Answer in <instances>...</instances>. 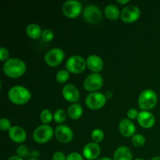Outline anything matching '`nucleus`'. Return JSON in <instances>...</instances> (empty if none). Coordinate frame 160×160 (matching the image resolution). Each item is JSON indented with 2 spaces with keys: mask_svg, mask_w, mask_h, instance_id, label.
<instances>
[{
  "mask_svg": "<svg viewBox=\"0 0 160 160\" xmlns=\"http://www.w3.org/2000/svg\"><path fill=\"white\" fill-rule=\"evenodd\" d=\"M119 3H122V4H124V3L129 2V0H117Z\"/></svg>",
  "mask_w": 160,
  "mask_h": 160,
  "instance_id": "obj_37",
  "label": "nucleus"
},
{
  "mask_svg": "<svg viewBox=\"0 0 160 160\" xmlns=\"http://www.w3.org/2000/svg\"><path fill=\"white\" fill-rule=\"evenodd\" d=\"M83 156L88 160H94L99 156L101 148L96 142H89L83 148Z\"/></svg>",
  "mask_w": 160,
  "mask_h": 160,
  "instance_id": "obj_14",
  "label": "nucleus"
},
{
  "mask_svg": "<svg viewBox=\"0 0 160 160\" xmlns=\"http://www.w3.org/2000/svg\"><path fill=\"white\" fill-rule=\"evenodd\" d=\"M103 78L99 73H92L85 78L84 87L88 92H95L102 87Z\"/></svg>",
  "mask_w": 160,
  "mask_h": 160,
  "instance_id": "obj_8",
  "label": "nucleus"
},
{
  "mask_svg": "<svg viewBox=\"0 0 160 160\" xmlns=\"http://www.w3.org/2000/svg\"><path fill=\"white\" fill-rule=\"evenodd\" d=\"M40 118L42 123L44 124H48L50 122H52L53 119V116L52 114V112L49 109H43L40 114Z\"/></svg>",
  "mask_w": 160,
  "mask_h": 160,
  "instance_id": "obj_23",
  "label": "nucleus"
},
{
  "mask_svg": "<svg viewBox=\"0 0 160 160\" xmlns=\"http://www.w3.org/2000/svg\"><path fill=\"white\" fill-rule=\"evenodd\" d=\"M97 160H112V159H110V158H109V157H102V158H100V159H98Z\"/></svg>",
  "mask_w": 160,
  "mask_h": 160,
  "instance_id": "obj_38",
  "label": "nucleus"
},
{
  "mask_svg": "<svg viewBox=\"0 0 160 160\" xmlns=\"http://www.w3.org/2000/svg\"><path fill=\"white\" fill-rule=\"evenodd\" d=\"M62 94L64 98L70 102H78L80 98V92L77 86L73 84H66L62 90Z\"/></svg>",
  "mask_w": 160,
  "mask_h": 160,
  "instance_id": "obj_13",
  "label": "nucleus"
},
{
  "mask_svg": "<svg viewBox=\"0 0 160 160\" xmlns=\"http://www.w3.org/2000/svg\"><path fill=\"white\" fill-rule=\"evenodd\" d=\"M12 128L10 120H8L7 118H2L0 120V128L2 131H9Z\"/></svg>",
  "mask_w": 160,
  "mask_h": 160,
  "instance_id": "obj_29",
  "label": "nucleus"
},
{
  "mask_svg": "<svg viewBox=\"0 0 160 160\" xmlns=\"http://www.w3.org/2000/svg\"><path fill=\"white\" fill-rule=\"evenodd\" d=\"M86 63H87L88 67L92 71H93L94 73L101 71L103 68V66H104V63H103V61L102 59V58L95 54L90 55L87 58V59H86Z\"/></svg>",
  "mask_w": 160,
  "mask_h": 160,
  "instance_id": "obj_17",
  "label": "nucleus"
},
{
  "mask_svg": "<svg viewBox=\"0 0 160 160\" xmlns=\"http://www.w3.org/2000/svg\"><path fill=\"white\" fill-rule=\"evenodd\" d=\"M86 60L78 55L71 56L66 62V67L67 70L71 73H79L84 71L86 68Z\"/></svg>",
  "mask_w": 160,
  "mask_h": 160,
  "instance_id": "obj_5",
  "label": "nucleus"
},
{
  "mask_svg": "<svg viewBox=\"0 0 160 160\" xmlns=\"http://www.w3.org/2000/svg\"><path fill=\"white\" fill-rule=\"evenodd\" d=\"M28 147L27 146H25V145H20L17 147V156L23 158V157H25V156H28Z\"/></svg>",
  "mask_w": 160,
  "mask_h": 160,
  "instance_id": "obj_30",
  "label": "nucleus"
},
{
  "mask_svg": "<svg viewBox=\"0 0 160 160\" xmlns=\"http://www.w3.org/2000/svg\"><path fill=\"white\" fill-rule=\"evenodd\" d=\"M106 102V97L102 92H92L85 98V104L92 109H98L103 107Z\"/></svg>",
  "mask_w": 160,
  "mask_h": 160,
  "instance_id": "obj_6",
  "label": "nucleus"
},
{
  "mask_svg": "<svg viewBox=\"0 0 160 160\" xmlns=\"http://www.w3.org/2000/svg\"><path fill=\"white\" fill-rule=\"evenodd\" d=\"M127 114H128V117H129L130 119H131V120H134V119L138 118L139 112H138L137 109H134V108H131V109H128Z\"/></svg>",
  "mask_w": 160,
  "mask_h": 160,
  "instance_id": "obj_33",
  "label": "nucleus"
},
{
  "mask_svg": "<svg viewBox=\"0 0 160 160\" xmlns=\"http://www.w3.org/2000/svg\"><path fill=\"white\" fill-rule=\"evenodd\" d=\"M67 160H84V159L80 153L71 152L67 156Z\"/></svg>",
  "mask_w": 160,
  "mask_h": 160,
  "instance_id": "obj_32",
  "label": "nucleus"
},
{
  "mask_svg": "<svg viewBox=\"0 0 160 160\" xmlns=\"http://www.w3.org/2000/svg\"><path fill=\"white\" fill-rule=\"evenodd\" d=\"M9 136L11 140L17 143H22L27 138L26 131L19 126H12L9 131Z\"/></svg>",
  "mask_w": 160,
  "mask_h": 160,
  "instance_id": "obj_18",
  "label": "nucleus"
},
{
  "mask_svg": "<svg viewBox=\"0 0 160 160\" xmlns=\"http://www.w3.org/2000/svg\"><path fill=\"white\" fill-rule=\"evenodd\" d=\"M54 134L52 128L49 125L42 124L34 129L33 132V138L39 144H44L52 139Z\"/></svg>",
  "mask_w": 160,
  "mask_h": 160,
  "instance_id": "obj_4",
  "label": "nucleus"
},
{
  "mask_svg": "<svg viewBox=\"0 0 160 160\" xmlns=\"http://www.w3.org/2000/svg\"><path fill=\"white\" fill-rule=\"evenodd\" d=\"M9 52L8 49L5 47H1L0 48V60L4 61L7 60L8 57H9Z\"/></svg>",
  "mask_w": 160,
  "mask_h": 160,
  "instance_id": "obj_31",
  "label": "nucleus"
},
{
  "mask_svg": "<svg viewBox=\"0 0 160 160\" xmlns=\"http://www.w3.org/2000/svg\"><path fill=\"white\" fill-rule=\"evenodd\" d=\"M91 137H92V140L97 143V142H99L103 140V138H104V132H103L102 130L97 128V129L92 131V134H91Z\"/></svg>",
  "mask_w": 160,
  "mask_h": 160,
  "instance_id": "obj_26",
  "label": "nucleus"
},
{
  "mask_svg": "<svg viewBox=\"0 0 160 160\" xmlns=\"http://www.w3.org/2000/svg\"><path fill=\"white\" fill-rule=\"evenodd\" d=\"M8 97L12 102L17 105H23L31 98V93L27 88L21 85H15L10 88Z\"/></svg>",
  "mask_w": 160,
  "mask_h": 160,
  "instance_id": "obj_2",
  "label": "nucleus"
},
{
  "mask_svg": "<svg viewBox=\"0 0 160 160\" xmlns=\"http://www.w3.org/2000/svg\"><path fill=\"white\" fill-rule=\"evenodd\" d=\"M27 70L26 63L18 58L8 59L3 65V71L6 76L16 78L22 76Z\"/></svg>",
  "mask_w": 160,
  "mask_h": 160,
  "instance_id": "obj_1",
  "label": "nucleus"
},
{
  "mask_svg": "<svg viewBox=\"0 0 160 160\" xmlns=\"http://www.w3.org/2000/svg\"><path fill=\"white\" fill-rule=\"evenodd\" d=\"M157 95L152 89H145L142 91L138 96V105L143 110H149L153 109L157 103Z\"/></svg>",
  "mask_w": 160,
  "mask_h": 160,
  "instance_id": "obj_3",
  "label": "nucleus"
},
{
  "mask_svg": "<svg viewBox=\"0 0 160 160\" xmlns=\"http://www.w3.org/2000/svg\"><path fill=\"white\" fill-rule=\"evenodd\" d=\"M7 160H23V158L20 157V156H10V157H9Z\"/></svg>",
  "mask_w": 160,
  "mask_h": 160,
  "instance_id": "obj_35",
  "label": "nucleus"
},
{
  "mask_svg": "<svg viewBox=\"0 0 160 160\" xmlns=\"http://www.w3.org/2000/svg\"><path fill=\"white\" fill-rule=\"evenodd\" d=\"M121 12L116 5L109 4L105 7V14L109 20H117Z\"/></svg>",
  "mask_w": 160,
  "mask_h": 160,
  "instance_id": "obj_22",
  "label": "nucleus"
},
{
  "mask_svg": "<svg viewBox=\"0 0 160 160\" xmlns=\"http://www.w3.org/2000/svg\"><path fill=\"white\" fill-rule=\"evenodd\" d=\"M56 138L62 143H69L73 138V132L70 128L67 125H58L55 130Z\"/></svg>",
  "mask_w": 160,
  "mask_h": 160,
  "instance_id": "obj_12",
  "label": "nucleus"
},
{
  "mask_svg": "<svg viewBox=\"0 0 160 160\" xmlns=\"http://www.w3.org/2000/svg\"><path fill=\"white\" fill-rule=\"evenodd\" d=\"M132 152L127 146H120L116 149L113 160H132Z\"/></svg>",
  "mask_w": 160,
  "mask_h": 160,
  "instance_id": "obj_19",
  "label": "nucleus"
},
{
  "mask_svg": "<svg viewBox=\"0 0 160 160\" xmlns=\"http://www.w3.org/2000/svg\"><path fill=\"white\" fill-rule=\"evenodd\" d=\"M134 160H145V159H142V158H137V159H135Z\"/></svg>",
  "mask_w": 160,
  "mask_h": 160,
  "instance_id": "obj_40",
  "label": "nucleus"
},
{
  "mask_svg": "<svg viewBox=\"0 0 160 160\" xmlns=\"http://www.w3.org/2000/svg\"><path fill=\"white\" fill-rule=\"evenodd\" d=\"M28 160H39V159H36V158H31V159H29Z\"/></svg>",
  "mask_w": 160,
  "mask_h": 160,
  "instance_id": "obj_41",
  "label": "nucleus"
},
{
  "mask_svg": "<svg viewBox=\"0 0 160 160\" xmlns=\"http://www.w3.org/2000/svg\"><path fill=\"white\" fill-rule=\"evenodd\" d=\"M145 138L142 134H134L132 137V144L136 147H142L145 145Z\"/></svg>",
  "mask_w": 160,
  "mask_h": 160,
  "instance_id": "obj_27",
  "label": "nucleus"
},
{
  "mask_svg": "<svg viewBox=\"0 0 160 160\" xmlns=\"http://www.w3.org/2000/svg\"><path fill=\"white\" fill-rule=\"evenodd\" d=\"M64 52L60 48H53L50 49L45 56V61L48 65L56 67L59 65L64 59Z\"/></svg>",
  "mask_w": 160,
  "mask_h": 160,
  "instance_id": "obj_9",
  "label": "nucleus"
},
{
  "mask_svg": "<svg viewBox=\"0 0 160 160\" xmlns=\"http://www.w3.org/2000/svg\"><path fill=\"white\" fill-rule=\"evenodd\" d=\"M138 122L141 127L144 128H151L154 126L156 118L152 112L146 110H142L139 112L138 117Z\"/></svg>",
  "mask_w": 160,
  "mask_h": 160,
  "instance_id": "obj_15",
  "label": "nucleus"
},
{
  "mask_svg": "<svg viewBox=\"0 0 160 160\" xmlns=\"http://www.w3.org/2000/svg\"><path fill=\"white\" fill-rule=\"evenodd\" d=\"M62 10L69 18H75L81 12L82 5L78 0H67L62 5Z\"/></svg>",
  "mask_w": 160,
  "mask_h": 160,
  "instance_id": "obj_7",
  "label": "nucleus"
},
{
  "mask_svg": "<svg viewBox=\"0 0 160 160\" xmlns=\"http://www.w3.org/2000/svg\"><path fill=\"white\" fill-rule=\"evenodd\" d=\"M53 119L57 123H62L67 119V113L63 109H59L55 112L54 115H53Z\"/></svg>",
  "mask_w": 160,
  "mask_h": 160,
  "instance_id": "obj_25",
  "label": "nucleus"
},
{
  "mask_svg": "<svg viewBox=\"0 0 160 160\" xmlns=\"http://www.w3.org/2000/svg\"><path fill=\"white\" fill-rule=\"evenodd\" d=\"M52 160H67V157L62 152L58 151L53 154Z\"/></svg>",
  "mask_w": 160,
  "mask_h": 160,
  "instance_id": "obj_34",
  "label": "nucleus"
},
{
  "mask_svg": "<svg viewBox=\"0 0 160 160\" xmlns=\"http://www.w3.org/2000/svg\"><path fill=\"white\" fill-rule=\"evenodd\" d=\"M83 113V108L79 103H73L67 109V114L73 120H78Z\"/></svg>",
  "mask_w": 160,
  "mask_h": 160,
  "instance_id": "obj_20",
  "label": "nucleus"
},
{
  "mask_svg": "<svg viewBox=\"0 0 160 160\" xmlns=\"http://www.w3.org/2000/svg\"><path fill=\"white\" fill-rule=\"evenodd\" d=\"M56 81L59 83H65L70 78V73L67 70H60L56 73Z\"/></svg>",
  "mask_w": 160,
  "mask_h": 160,
  "instance_id": "obj_24",
  "label": "nucleus"
},
{
  "mask_svg": "<svg viewBox=\"0 0 160 160\" xmlns=\"http://www.w3.org/2000/svg\"><path fill=\"white\" fill-rule=\"evenodd\" d=\"M141 15V11L138 6L134 5L127 6L122 9L120 17L122 20L127 23H131L137 20Z\"/></svg>",
  "mask_w": 160,
  "mask_h": 160,
  "instance_id": "obj_11",
  "label": "nucleus"
},
{
  "mask_svg": "<svg viewBox=\"0 0 160 160\" xmlns=\"http://www.w3.org/2000/svg\"><path fill=\"white\" fill-rule=\"evenodd\" d=\"M151 160H160V156H155V157L152 158Z\"/></svg>",
  "mask_w": 160,
  "mask_h": 160,
  "instance_id": "obj_39",
  "label": "nucleus"
},
{
  "mask_svg": "<svg viewBox=\"0 0 160 160\" xmlns=\"http://www.w3.org/2000/svg\"><path fill=\"white\" fill-rule=\"evenodd\" d=\"M26 32L27 34L31 38L33 39H37L42 36V31L41 27L39 26L37 23H30L28 25L26 28Z\"/></svg>",
  "mask_w": 160,
  "mask_h": 160,
  "instance_id": "obj_21",
  "label": "nucleus"
},
{
  "mask_svg": "<svg viewBox=\"0 0 160 160\" xmlns=\"http://www.w3.org/2000/svg\"><path fill=\"white\" fill-rule=\"evenodd\" d=\"M119 131L124 137L129 138L134 136L136 131L134 123L129 119H123L119 123Z\"/></svg>",
  "mask_w": 160,
  "mask_h": 160,
  "instance_id": "obj_16",
  "label": "nucleus"
},
{
  "mask_svg": "<svg viewBox=\"0 0 160 160\" xmlns=\"http://www.w3.org/2000/svg\"><path fill=\"white\" fill-rule=\"evenodd\" d=\"M31 154H32L33 158H36V159H37L38 156H39V152H37V151L32 152V153H31Z\"/></svg>",
  "mask_w": 160,
  "mask_h": 160,
  "instance_id": "obj_36",
  "label": "nucleus"
},
{
  "mask_svg": "<svg viewBox=\"0 0 160 160\" xmlns=\"http://www.w3.org/2000/svg\"><path fill=\"white\" fill-rule=\"evenodd\" d=\"M53 37H54V33L51 29H45L42 31V40L45 42H50L52 40Z\"/></svg>",
  "mask_w": 160,
  "mask_h": 160,
  "instance_id": "obj_28",
  "label": "nucleus"
},
{
  "mask_svg": "<svg viewBox=\"0 0 160 160\" xmlns=\"http://www.w3.org/2000/svg\"><path fill=\"white\" fill-rule=\"evenodd\" d=\"M84 17L91 23H97L101 21L102 13L99 7L95 5H88L84 10Z\"/></svg>",
  "mask_w": 160,
  "mask_h": 160,
  "instance_id": "obj_10",
  "label": "nucleus"
}]
</instances>
